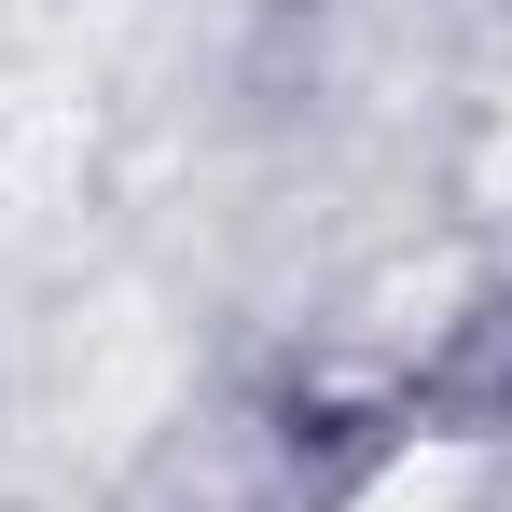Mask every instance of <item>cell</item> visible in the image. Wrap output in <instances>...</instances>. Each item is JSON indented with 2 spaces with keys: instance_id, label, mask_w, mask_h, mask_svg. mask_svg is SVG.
Returning <instances> with one entry per match:
<instances>
[{
  "instance_id": "6da1fadb",
  "label": "cell",
  "mask_w": 512,
  "mask_h": 512,
  "mask_svg": "<svg viewBox=\"0 0 512 512\" xmlns=\"http://www.w3.org/2000/svg\"><path fill=\"white\" fill-rule=\"evenodd\" d=\"M471 485H485V443H416V457H388L346 512H471Z\"/></svg>"
}]
</instances>
